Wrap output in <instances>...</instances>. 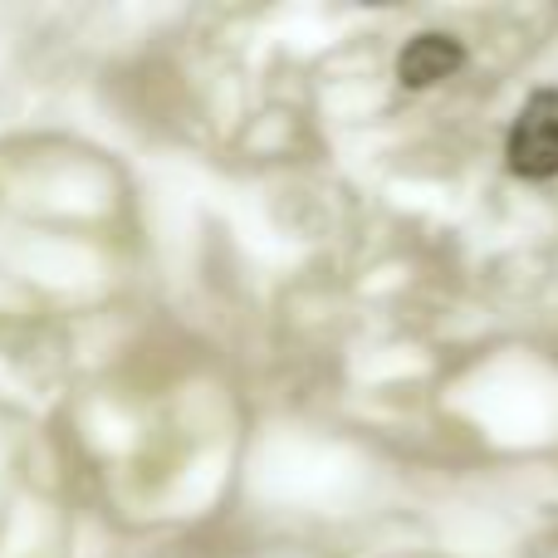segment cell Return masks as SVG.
<instances>
[{
    "label": "cell",
    "mask_w": 558,
    "mask_h": 558,
    "mask_svg": "<svg viewBox=\"0 0 558 558\" xmlns=\"http://www.w3.org/2000/svg\"><path fill=\"white\" fill-rule=\"evenodd\" d=\"M461 64H465V49L451 35H416L402 49V59H397V78L407 88H432L441 78H451Z\"/></svg>",
    "instance_id": "cell-2"
},
{
    "label": "cell",
    "mask_w": 558,
    "mask_h": 558,
    "mask_svg": "<svg viewBox=\"0 0 558 558\" xmlns=\"http://www.w3.org/2000/svg\"><path fill=\"white\" fill-rule=\"evenodd\" d=\"M505 157L530 182L558 177V88H539L520 108V118L510 128V143H505Z\"/></svg>",
    "instance_id": "cell-1"
}]
</instances>
